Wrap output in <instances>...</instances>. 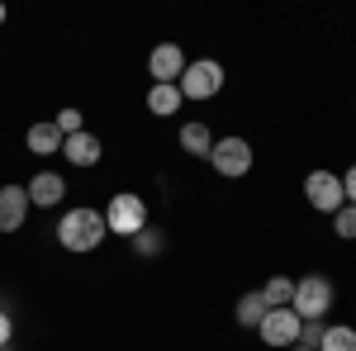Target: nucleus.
I'll use <instances>...</instances> for the list:
<instances>
[{
    "label": "nucleus",
    "mask_w": 356,
    "mask_h": 351,
    "mask_svg": "<svg viewBox=\"0 0 356 351\" xmlns=\"http://www.w3.org/2000/svg\"><path fill=\"white\" fill-rule=\"evenodd\" d=\"M110 238V228H105V214L100 209H90V204H76V209H67V214L57 218V243L67 247V252H95V247Z\"/></svg>",
    "instance_id": "1"
},
{
    "label": "nucleus",
    "mask_w": 356,
    "mask_h": 351,
    "mask_svg": "<svg viewBox=\"0 0 356 351\" xmlns=\"http://www.w3.org/2000/svg\"><path fill=\"white\" fill-rule=\"evenodd\" d=\"M332 299H337V290H332L328 275H304V280H295V299H290V309L300 313V323H314V318H328Z\"/></svg>",
    "instance_id": "2"
},
{
    "label": "nucleus",
    "mask_w": 356,
    "mask_h": 351,
    "mask_svg": "<svg viewBox=\"0 0 356 351\" xmlns=\"http://www.w3.org/2000/svg\"><path fill=\"white\" fill-rule=\"evenodd\" d=\"M105 228H110L114 238H129V243H134L138 233L147 228V204H143V195H134V190L114 195L110 204H105Z\"/></svg>",
    "instance_id": "3"
},
{
    "label": "nucleus",
    "mask_w": 356,
    "mask_h": 351,
    "mask_svg": "<svg viewBox=\"0 0 356 351\" xmlns=\"http://www.w3.org/2000/svg\"><path fill=\"white\" fill-rule=\"evenodd\" d=\"M223 67L214 62V57H200V62H186V72H181V81H176V90H181V100H214L223 90Z\"/></svg>",
    "instance_id": "4"
},
{
    "label": "nucleus",
    "mask_w": 356,
    "mask_h": 351,
    "mask_svg": "<svg viewBox=\"0 0 356 351\" xmlns=\"http://www.w3.org/2000/svg\"><path fill=\"white\" fill-rule=\"evenodd\" d=\"M209 166L219 171L223 181H238V176H247V171H252V142H247V138H214Z\"/></svg>",
    "instance_id": "5"
},
{
    "label": "nucleus",
    "mask_w": 356,
    "mask_h": 351,
    "mask_svg": "<svg viewBox=\"0 0 356 351\" xmlns=\"http://www.w3.org/2000/svg\"><path fill=\"white\" fill-rule=\"evenodd\" d=\"M304 199H309V209H318V214H337V209L347 204L342 176H332V171H309V176H304Z\"/></svg>",
    "instance_id": "6"
},
{
    "label": "nucleus",
    "mask_w": 356,
    "mask_h": 351,
    "mask_svg": "<svg viewBox=\"0 0 356 351\" xmlns=\"http://www.w3.org/2000/svg\"><path fill=\"white\" fill-rule=\"evenodd\" d=\"M300 313L295 309H271L261 323H257V332H261V342L266 347H280V351H290V347H300Z\"/></svg>",
    "instance_id": "7"
},
{
    "label": "nucleus",
    "mask_w": 356,
    "mask_h": 351,
    "mask_svg": "<svg viewBox=\"0 0 356 351\" xmlns=\"http://www.w3.org/2000/svg\"><path fill=\"white\" fill-rule=\"evenodd\" d=\"M181 72H186V53L176 43H157L147 53V76H152V85H176Z\"/></svg>",
    "instance_id": "8"
},
{
    "label": "nucleus",
    "mask_w": 356,
    "mask_h": 351,
    "mask_svg": "<svg viewBox=\"0 0 356 351\" xmlns=\"http://www.w3.org/2000/svg\"><path fill=\"white\" fill-rule=\"evenodd\" d=\"M29 190L24 186H0V233H19L29 218Z\"/></svg>",
    "instance_id": "9"
},
{
    "label": "nucleus",
    "mask_w": 356,
    "mask_h": 351,
    "mask_svg": "<svg viewBox=\"0 0 356 351\" xmlns=\"http://www.w3.org/2000/svg\"><path fill=\"white\" fill-rule=\"evenodd\" d=\"M24 190H29V204H38V209H53V204L67 199V181H62L57 171H38Z\"/></svg>",
    "instance_id": "10"
},
{
    "label": "nucleus",
    "mask_w": 356,
    "mask_h": 351,
    "mask_svg": "<svg viewBox=\"0 0 356 351\" xmlns=\"http://www.w3.org/2000/svg\"><path fill=\"white\" fill-rule=\"evenodd\" d=\"M62 157H67L72 166H95L100 157H105V142H100L95 133H86V129H81V133L62 138Z\"/></svg>",
    "instance_id": "11"
},
{
    "label": "nucleus",
    "mask_w": 356,
    "mask_h": 351,
    "mask_svg": "<svg viewBox=\"0 0 356 351\" xmlns=\"http://www.w3.org/2000/svg\"><path fill=\"white\" fill-rule=\"evenodd\" d=\"M24 142H29V152H33V157H57V152H62V133H57L53 119H48V124H29Z\"/></svg>",
    "instance_id": "12"
},
{
    "label": "nucleus",
    "mask_w": 356,
    "mask_h": 351,
    "mask_svg": "<svg viewBox=\"0 0 356 351\" xmlns=\"http://www.w3.org/2000/svg\"><path fill=\"white\" fill-rule=\"evenodd\" d=\"M176 138H181V147H186L191 157H204V162H209V152H214V133H209L200 119L181 124V133H176Z\"/></svg>",
    "instance_id": "13"
},
{
    "label": "nucleus",
    "mask_w": 356,
    "mask_h": 351,
    "mask_svg": "<svg viewBox=\"0 0 356 351\" xmlns=\"http://www.w3.org/2000/svg\"><path fill=\"white\" fill-rule=\"evenodd\" d=\"M181 90L176 85H147V109L157 114V119H171V114H181Z\"/></svg>",
    "instance_id": "14"
},
{
    "label": "nucleus",
    "mask_w": 356,
    "mask_h": 351,
    "mask_svg": "<svg viewBox=\"0 0 356 351\" xmlns=\"http://www.w3.org/2000/svg\"><path fill=\"white\" fill-rule=\"evenodd\" d=\"M266 313H271V304H266L261 290H247V295L238 299V323H243V327H257Z\"/></svg>",
    "instance_id": "15"
},
{
    "label": "nucleus",
    "mask_w": 356,
    "mask_h": 351,
    "mask_svg": "<svg viewBox=\"0 0 356 351\" xmlns=\"http://www.w3.org/2000/svg\"><path fill=\"white\" fill-rule=\"evenodd\" d=\"M261 295H266L271 309H290V299H295V280H290V275H271V280L261 285Z\"/></svg>",
    "instance_id": "16"
},
{
    "label": "nucleus",
    "mask_w": 356,
    "mask_h": 351,
    "mask_svg": "<svg viewBox=\"0 0 356 351\" xmlns=\"http://www.w3.org/2000/svg\"><path fill=\"white\" fill-rule=\"evenodd\" d=\"M314 351H356V327H328V332H323V342H318V347Z\"/></svg>",
    "instance_id": "17"
},
{
    "label": "nucleus",
    "mask_w": 356,
    "mask_h": 351,
    "mask_svg": "<svg viewBox=\"0 0 356 351\" xmlns=\"http://www.w3.org/2000/svg\"><path fill=\"white\" fill-rule=\"evenodd\" d=\"M162 247H166V233H162V228H143V233L134 238V252H138V256H157Z\"/></svg>",
    "instance_id": "18"
},
{
    "label": "nucleus",
    "mask_w": 356,
    "mask_h": 351,
    "mask_svg": "<svg viewBox=\"0 0 356 351\" xmlns=\"http://www.w3.org/2000/svg\"><path fill=\"white\" fill-rule=\"evenodd\" d=\"M332 233H337L342 243H356V204H342V209L332 214Z\"/></svg>",
    "instance_id": "19"
},
{
    "label": "nucleus",
    "mask_w": 356,
    "mask_h": 351,
    "mask_svg": "<svg viewBox=\"0 0 356 351\" xmlns=\"http://www.w3.org/2000/svg\"><path fill=\"white\" fill-rule=\"evenodd\" d=\"M53 124H57V133H62V138H72V133H81V129H86V114H81V109H57Z\"/></svg>",
    "instance_id": "20"
},
{
    "label": "nucleus",
    "mask_w": 356,
    "mask_h": 351,
    "mask_svg": "<svg viewBox=\"0 0 356 351\" xmlns=\"http://www.w3.org/2000/svg\"><path fill=\"white\" fill-rule=\"evenodd\" d=\"M323 332H328V323H323V318L304 323V327H300V347H318V342H323Z\"/></svg>",
    "instance_id": "21"
},
{
    "label": "nucleus",
    "mask_w": 356,
    "mask_h": 351,
    "mask_svg": "<svg viewBox=\"0 0 356 351\" xmlns=\"http://www.w3.org/2000/svg\"><path fill=\"white\" fill-rule=\"evenodd\" d=\"M342 195H347V204H356V162L347 166V176H342Z\"/></svg>",
    "instance_id": "22"
},
{
    "label": "nucleus",
    "mask_w": 356,
    "mask_h": 351,
    "mask_svg": "<svg viewBox=\"0 0 356 351\" xmlns=\"http://www.w3.org/2000/svg\"><path fill=\"white\" fill-rule=\"evenodd\" d=\"M10 337H15V318L0 309V347H10Z\"/></svg>",
    "instance_id": "23"
},
{
    "label": "nucleus",
    "mask_w": 356,
    "mask_h": 351,
    "mask_svg": "<svg viewBox=\"0 0 356 351\" xmlns=\"http://www.w3.org/2000/svg\"><path fill=\"white\" fill-rule=\"evenodd\" d=\"M5 15H10V10H5V5H0V24H5Z\"/></svg>",
    "instance_id": "24"
},
{
    "label": "nucleus",
    "mask_w": 356,
    "mask_h": 351,
    "mask_svg": "<svg viewBox=\"0 0 356 351\" xmlns=\"http://www.w3.org/2000/svg\"><path fill=\"white\" fill-rule=\"evenodd\" d=\"M290 351H314V347H290Z\"/></svg>",
    "instance_id": "25"
},
{
    "label": "nucleus",
    "mask_w": 356,
    "mask_h": 351,
    "mask_svg": "<svg viewBox=\"0 0 356 351\" xmlns=\"http://www.w3.org/2000/svg\"><path fill=\"white\" fill-rule=\"evenodd\" d=\"M0 351H15V347H0Z\"/></svg>",
    "instance_id": "26"
}]
</instances>
